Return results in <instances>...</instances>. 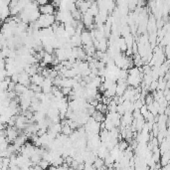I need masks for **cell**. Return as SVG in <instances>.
Listing matches in <instances>:
<instances>
[{
  "label": "cell",
  "instance_id": "1",
  "mask_svg": "<svg viewBox=\"0 0 170 170\" xmlns=\"http://www.w3.org/2000/svg\"><path fill=\"white\" fill-rule=\"evenodd\" d=\"M40 28H47L51 27L56 22V16L55 14H41L37 20Z\"/></svg>",
  "mask_w": 170,
  "mask_h": 170
},
{
  "label": "cell",
  "instance_id": "2",
  "mask_svg": "<svg viewBox=\"0 0 170 170\" xmlns=\"http://www.w3.org/2000/svg\"><path fill=\"white\" fill-rule=\"evenodd\" d=\"M81 38H82L83 45H93V38L91 31L84 30L81 34Z\"/></svg>",
  "mask_w": 170,
  "mask_h": 170
},
{
  "label": "cell",
  "instance_id": "3",
  "mask_svg": "<svg viewBox=\"0 0 170 170\" xmlns=\"http://www.w3.org/2000/svg\"><path fill=\"white\" fill-rule=\"evenodd\" d=\"M39 10L41 14H55V6L52 3L39 6Z\"/></svg>",
  "mask_w": 170,
  "mask_h": 170
},
{
  "label": "cell",
  "instance_id": "4",
  "mask_svg": "<svg viewBox=\"0 0 170 170\" xmlns=\"http://www.w3.org/2000/svg\"><path fill=\"white\" fill-rule=\"evenodd\" d=\"M87 13L93 15V17H96L98 14V13H100V6H98V4L97 2H93L91 7L89 8V10H88Z\"/></svg>",
  "mask_w": 170,
  "mask_h": 170
},
{
  "label": "cell",
  "instance_id": "5",
  "mask_svg": "<svg viewBox=\"0 0 170 170\" xmlns=\"http://www.w3.org/2000/svg\"><path fill=\"white\" fill-rule=\"evenodd\" d=\"M28 89L29 88L27 87V86H25V85L21 84V83H17L14 91L17 93L18 96H20V95H23V93H25L27 91H28Z\"/></svg>",
  "mask_w": 170,
  "mask_h": 170
},
{
  "label": "cell",
  "instance_id": "6",
  "mask_svg": "<svg viewBox=\"0 0 170 170\" xmlns=\"http://www.w3.org/2000/svg\"><path fill=\"white\" fill-rule=\"evenodd\" d=\"M92 116L95 118V120H97V122H105V119H106V114H102L100 110H96L95 113L92 114Z\"/></svg>",
  "mask_w": 170,
  "mask_h": 170
},
{
  "label": "cell",
  "instance_id": "7",
  "mask_svg": "<svg viewBox=\"0 0 170 170\" xmlns=\"http://www.w3.org/2000/svg\"><path fill=\"white\" fill-rule=\"evenodd\" d=\"M74 132V129L72 128L71 126H70V124L69 123H65V124H63V127H62V133H64V134H66V135H68V136H70L72 133Z\"/></svg>",
  "mask_w": 170,
  "mask_h": 170
},
{
  "label": "cell",
  "instance_id": "8",
  "mask_svg": "<svg viewBox=\"0 0 170 170\" xmlns=\"http://www.w3.org/2000/svg\"><path fill=\"white\" fill-rule=\"evenodd\" d=\"M144 102H145V105H147V106L152 104V102H154L153 95H152V93H147V95L145 96V97H144Z\"/></svg>",
  "mask_w": 170,
  "mask_h": 170
},
{
  "label": "cell",
  "instance_id": "9",
  "mask_svg": "<svg viewBox=\"0 0 170 170\" xmlns=\"http://www.w3.org/2000/svg\"><path fill=\"white\" fill-rule=\"evenodd\" d=\"M37 3L39 4V6H42L45 5V4H48L49 0H37Z\"/></svg>",
  "mask_w": 170,
  "mask_h": 170
},
{
  "label": "cell",
  "instance_id": "10",
  "mask_svg": "<svg viewBox=\"0 0 170 170\" xmlns=\"http://www.w3.org/2000/svg\"><path fill=\"white\" fill-rule=\"evenodd\" d=\"M35 1H37V0H35Z\"/></svg>",
  "mask_w": 170,
  "mask_h": 170
}]
</instances>
